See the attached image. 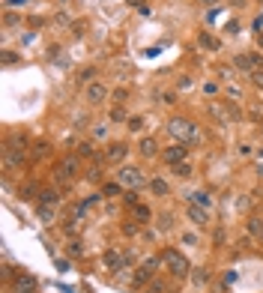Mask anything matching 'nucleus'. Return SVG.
<instances>
[{
	"label": "nucleus",
	"instance_id": "11",
	"mask_svg": "<svg viewBox=\"0 0 263 293\" xmlns=\"http://www.w3.org/2000/svg\"><path fill=\"white\" fill-rule=\"evenodd\" d=\"M188 218L195 221L198 228H203L206 221H209V218H206V210H203V206H198V203H191V206H188Z\"/></svg>",
	"mask_w": 263,
	"mask_h": 293
},
{
	"label": "nucleus",
	"instance_id": "33",
	"mask_svg": "<svg viewBox=\"0 0 263 293\" xmlns=\"http://www.w3.org/2000/svg\"><path fill=\"white\" fill-rule=\"evenodd\" d=\"M251 75V81L257 84V87H263V72H260V69H254V72H248Z\"/></svg>",
	"mask_w": 263,
	"mask_h": 293
},
{
	"label": "nucleus",
	"instance_id": "14",
	"mask_svg": "<svg viewBox=\"0 0 263 293\" xmlns=\"http://www.w3.org/2000/svg\"><path fill=\"white\" fill-rule=\"evenodd\" d=\"M233 63H236L239 69H245V72H254V69H257V57H251V54H239Z\"/></svg>",
	"mask_w": 263,
	"mask_h": 293
},
{
	"label": "nucleus",
	"instance_id": "31",
	"mask_svg": "<svg viewBox=\"0 0 263 293\" xmlns=\"http://www.w3.org/2000/svg\"><path fill=\"white\" fill-rule=\"evenodd\" d=\"M111 120H114V123H123V120H126V111H123V108H114V111H111Z\"/></svg>",
	"mask_w": 263,
	"mask_h": 293
},
{
	"label": "nucleus",
	"instance_id": "7",
	"mask_svg": "<svg viewBox=\"0 0 263 293\" xmlns=\"http://www.w3.org/2000/svg\"><path fill=\"white\" fill-rule=\"evenodd\" d=\"M186 156H188V144H173V147L165 150V162L168 165H180V162H186Z\"/></svg>",
	"mask_w": 263,
	"mask_h": 293
},
{
	"label": "nucleus",
	"instance_id": "29",
	"mask_svg": "<svg viewBox=\"0 0 263 293\" xmlns=\"http://www.w3.org/2000/svg\"><path fill=\"white\" fill-rule=\"evenodd\" d=\"M159 228H162V231H170V228H173V218H170V216H159Z\"/></svg>",
	"mask_w": 263,
	"mask_h": 293
},
{
	"label": "nucleus",
	"instance_id": "17",
	"mask_svg": "<svg viewBox=\"0 0 263 293\" xmlns=\"http://www.w3.org/2000/svg\"><path fill=\"white\" fill-rule=\"evenodd\" d=\"M39 200H42L45 206H54V203L60 200V195L54 192V188H42V192H39Z\"/></svg>",
	"mask_w": 263,
	"mask_h": 293
},
{
	"label": "nucleus",
	"instance_id": "9",
	"mask_svg": "<svg viewBox=\"0 0 263 293\" xmlns=\"http://www.w3.org/2000/svg\"><path fill=\"white\" fill-rule=\"evenodd\" d=\"M129 156V144H111L108 150H105V159H108V162H123V159H126Z\"/></svg>",
	"mask_w": 263,
	"mask_h": 293
},
{
	"label": "nucleus",
	"instance_id": "1",
	"mask_svg": "<svg viewBox=\"0 0 263 293\" xmlns=\"http://www.w3.org/2000/svg\"><path fill=\"white\" fill-rule=\"evenodd\" d=\"M168 132H170L173 138H180V144H188V141H195V135H198V126L191 123V120L173 117L170 123H168Z\"/></svg>",
	"mask_w": 263,
	"mask_h": 293
},
{
	"label": "nucleus",
	"instance_id": "12",
	"mask_svg": "<svg viewBox=\"0 0 263 293\" xmlns=\"http://www.w3.org/2000/svg\"><path fill=\"white\" fill-rule=\"evenodd\" d=\"M150 192H153L155 198H165V195H168V183H165V177H153V180H150Z\"/></svg>",
	"mask_w": 263,
	"mask_h": 293
},
{
	"label": "nucleus",
	"instance_id": "21",
	"mask_svg": "<svg viewBox=\"0 0 263 293\" xmlns=\"http://www.w3.org/2000/svg\"><path fill=\"white\" fill-rule=\"evenodd\" d=\"M248 231H251V236H263V221L260 218H251L248 221Z\"/></svg>",
	"mask_w": 263,
	"mask_h": 293
},
{
	"label": "nucleus",
	"instance_id": "4",
	"mask_svg": "<svg viewBox=\"0 0 263 293\" xmlns=\"http://www.w3.org/2000/svg\"><path fill=\"white\" fill-rule=\"evenodd\" d=\"M162 261H165V266L173 272V275H177V278H186V275H188V261H186V257L180 254V251H173V248H165V254H162Z\"/></svg>",
	"mask_w": 263,
	"mask_h": 293
},
{
	"label": "nucleus",
	"instance_id": "19",
	"mask_svg": "<svg viewBox=\"0 0 263 293\" xmlns=\"http://www.w3.org/2000/svg\"><path fill=\"white\" fill-rule=\"evenodd\" d=\"M135 218H138V225H147V221H150V206L138 203V206H135Z\"/></svg>",
	"mask_w": 263,
	"mask_h": 293
},
{
	"label": "nucleus",
	"instance_id": "40",
	"mask_svg": "<svg viewBox=\"0 0 263 293\" xmlns=\"http://www.w3.org/2000/svg\"><path fill=\"white\" fill-rule=\"evenodd\" d=\"M257 42H260V45H263V33H257Z\"/></svg>",
	"mask_w": 263,
	"mask_h": 293
},
{
	"label": "nucleus",
	"instance_id": "2",
	"mask_svg": "<svg viewBox=\"0 0 263 293\" xmlns=\"http://www.w3.org/2000/svg\"><path fill=\"white\" fill-rule=\"evenodd\" d=\"M27 159V150H24V138L21 141H15V144H6L3 147V165L6 170H15V168H21Z\"/></svg>",
	"mask_w": 263,
	"mask_h": 293
},
{
	"label": "nucleus",
	"instance_id": "18",
	"mask_svg": "<svg viewBox=\"0 0 263 293\" xmlns=\"http://www.w3.org/2000/svg\"><path fill=\"white\" fill-rule=\"evenodd\" d=\"M198 45L206 48V51H218V39H213L209 33H201V36H198Z\"/></svg>",
	"mask_w": 263,
	"mask_h": 293
},
{
	"label": "nucleus",
	"instance_id": "10",
	"mask_svg": "<svg viewBox=\"0 0 263 293\" xmlns=\"http://www.w3.org/2000/svg\"><path fill=\"white\" fill-rule=\"evenodd\" d=\"M36 278H33V275H18V278H15V293H36Z\"/></svg>",
	"mask_w": 263,
	"mask_h": 293
},
{
	"label": "nucleus",
	"instance_id": "37",
	"mask_svg": "<svg viewBox=\"0 0 263 293\" xmlns=\"http://www.w3.org/2000/svg\"><path fill=\"white\" fill-rule=\"evenodd\" d=\"M48 153V144H36V156H45Z\"/></svg>",
	"mask_w": 263,
	"mask_h": 293
},
{
	"label": "nucleus",
	"instance_id": "30",
	"mask_svg": "<svg viewBox=\"0 0 263 293\" xmlns=\"http://www.w3.org/2000/svg\"><path fill=\"white\" fill-rule=\"evenodd\" d=\"M93 75H96V69H84V72L78 75V81H81V84H90V78H93Z\"/></svg>",
	"mask_w": 263,
	"mask_h": 293
},
{
	"label": "nucleus",
	"instance_id": "5",
	"mask_svg": "<svg viewBox=\"0 0 263 293\" xmlns=\"http://www.w3.org/2000/svg\"><path fill=\"white\" fill-rule=\"evenodd\" d=\"M159 269V257H150V261H144V266L135 272V284L141 287V284H147L150 278H153V272Z\"/></svg>",
	"mask_w": 263,
	"mask_h": 293
},
{
	"label": "nucleus",
	"instance_id": "20",
	"mask_svg": "<svg viewBox=\"0 0 263 293\" xmlns=\"http://www.w3.org/2000/svg\"><path fill=\"white\" fill-rule=\"evenodd\" d=\"M39 221H45V225H51V221H54V206H39Z\"/></svg>",
	"mask_w": 263,
	"mask_h": 293
},
{
	"label": "nucleus",
	"instance_id": "34",
	"mask_svg": "<svg viewBox=\"0 0 263 293\" xmlns=\"http://www.w3.org/2000/svg\"><path fill=\"white\" fill-rule=\"evenodd\" d=\"M114 99H117V102H126V99H129V93H126V90H123V87H120V90L114 93Z\"/></svg>",
	"mask_w": 263,
	"mask_h": 293
},
{
	"label": "nucleus",
	"instance_id": "32",
	"mask_svg": "<svg viewBox=\"0 0 263 293\" xmlns=\"http://www.w3.org/2000/svg\"><path fill=\"white\" fill-rule=\"evenodd\" d=\"M216 90H218V84H216V81H206V84H203V93H206V96H213Z\"/></svg>",
	"mask_w": 263,
	"mask_h": 293
},
{
	"label": "nucleus",
	"instance_id": "22",
	"mask_svg": "<svg viewBox=\"0 0 263 293\" xmlns=\"http://www.w3.org/2000/svg\"><path fill=\"white\" fill-rule=\"evenodd\" d=\"M173 174H177V177H188V174H191V165H188V162L173 165Z\"/></svg>",
	"mask_w": 263,
	"mask_h": 293
},
{
	"label": "nucleus",
	"instance_id": "27",
	"mask_svg": "<svg viewBox=\"0 0 263 293\" xmlns=\"http://www.w3.org/2000/svg\"><path fill=\"white\" fill-rule=\"evenodd\" d=\"M12 63H18V54L15 51H3V66H12Z\"/></svg>",
	"mask_w": 263,
	"mask_h": 293
},
{
	"label": "nucleus",
	"instance_id": "3",
	"mask_svg": "<svg viewBox=\"0 0 263 293\" xmlns=\"http://www.w3.org/2000/svg\"><path fill=\"white\" fill-rule=\"evenodd\" d=\"M117 180L123 185H129V188H144L147 185V174H144L141 168H135V165H123L117 170Z\"/></svg>",
	"mask_w": 263,
	"mask_h": 293
},
{
	"label": "nucleus",
	"instance_id": "16",
	"mask_svg": "<svg viewBox=\"0 0 263 293\" xmlns=\"http://www.w3.org/2000/svg\"><path fill=\"white\" fill-rule=\"evenodd\" d=\"M188 198H191V203H198V206H203V210H209V206H213V198H209L206 192H191Z\"/></svg>",
	"mask_w": 263,
	"mask_h": 293
},
{
	"label": "nucleus",
	"instance_id": "8",
	"mask_svg": "<svg viewBox=\"0 0 263 293\" xmlns=\"http://www.w3.org/2000/svg\"><path fill=\"white\" fill-rule=\"evenodd\" d=\"M102 261H105V266H108L111 272H120L123 266H126V254H120L117 248H108V251H105V257H102Z\"/></svg>",
	"mask_w": 263,
	"mask_h": 293
},
{
	"label": "nucleus",
	"instance_id": "39",
	"mask_svg": "<svg viewBox=\"0 0 263 293\" xmlns=\"http://www.w3.org/2000/svg\"><path fill=\"white\" fill-rule=\"evenodd\" d=\"M231 3H236V6H242V3H245V0H231Z\"/></svg>",
	"mask_w": 263,
	"mask_h": 293
},
{
	"label": "nucleus",
	"instance_id": "23",
	"mask_svg": "<svg viewBox=\"0 0 263 293\" xmlns=\"http://www.w3.org/2000/svg\"><path fill=\"white\" fill-rule=\"evenodd\" d=\"M54 27H69V12L60 9V12L54 15Z\"/></svg>",
	"mask_w": 263,
	"mask_h": 293
},
{
	"label": "nucleus",
	"instance_id": "24",
	"mask_svg": "<svg viewBox=\"0 0 263 293\" xmlns=\"http://www.w3.org/2000/svg\"><path fill=\"white\" fill-rule=\"evenodd\" d=\"M129 129L132 132H141L144 129V117H129Z\"/></svg>",
	"mask_w": 263,
	"mask_h": 293
},
{
	"label": "nucleus",
	"instance_id": "6",
	"mask_svg": "<svg viewBox=\"0 0 263 293\" xmlns=\"http://www.w3.org/2000/svg\"><path fill=\"white\" fill-rule=\"evenodd\" d=\"M105 99H108V87H105V84H99V81L87 84V102H90V105H102Z\"/></svg>",
	"mask_w": 263,
	"mask_h": 293
},
{
	"label": "nucleus",
	"instance_id": "36",
	"mask_svg": "<svg viewBox=\"0 0 263 293\" xmlns=\"http://www.w3.org/2000/svg\"><path fill=\"white\" fill-rule=\"evenodd\" d=\"M78 153H81V156H90V153H93V144H81Z\"/></svg>",
	"mask_w": 263,
	"mask_h": 293
},
{
	"label": "nucleus",
	"instance_id": "28",
	"mask_svg": "<svg viewBox=\"0 0 263 293\" xmlns=\"http://www.w3.org/2000/svg\"><path fill=\"white\" fill-rule=\"evenodd\" d=\"M24 3H30V0H3V6H6V9H21Z\"/></svg>",
	"mask_w": 263,
	"mask_h": 293
},
{
	"label": "nucleus",
	"instance_id": "35",
	"mask_svg": "<svg viewBox=\"0 0 263 293\" xmlns=\"http://www.w3.org/2000/svg\"><path fill=\"white\" fill-rule=\"evenodd\" d=\"M183 243H188V246H198V236H195V233H186V236H183Z\"/></svg>",
	"mask_w": 263,
	"mask_h": 293
},
{
	"label": "nucleus",
	"instance_id": "25",
	"mask_svg": "<svg viewBox=\"0 0 263 293\" xmlns=\"http://www.w3.org/2000/svg\"><path fill=\"white\" fill-rule=\"evenodd\" d=\"M123 192V183H108L105 185V195H120Z\"/></svg>",
	"mask_w": 263,
	"mask_h": 293
},
{
	"label": "nucleus",
	"instance_id": "38",
	"mask_svg": "<svg viewBox=\"0 0 263 293\" xmlns=\"http://www.w3.org/2000/svg\"><path fill=\"white\" fill-rule=\"evenodd\" d=\"M201 3H203V6H216V3H218V0H201Z\"/></svg>",
	"mask_w": 263,
	"mask_h": 293
},
{
	"label": "nucleus",
	"instance_id": "15",
	"mask_svg": "<svg viewBox=\"0 0 263 293\" xmlns=\"http://www.w3.org/2000/svg\"><path fill=\"white\" fill-rule=\"evenodd\" d=\"M138 150H141V156H147V159H153V156H155V153H159V144H155V141H153V138H144V141H141V147H138Z\"/></svg>",
	"mask_w": 263,
	"mask_h": 293
},
{
	"label": "nucleus",
	"instance_id": "26",
	"mask_svg": "<svg viewBox=\"0 0 263 293\" xmlns=\"http://www.w3.org/2000/svg\"><path fill=\"white\" fill-rule=\"evenodd\" d=\"M18 21H21L18 15H12V12L6 9V15H3V24H6V27H15V24H18Z\"/></svg>",
	"mask_w": 263,
	"mask_h": 293
},
{
	"label": "nucleus",
	"instance_id": "13",
	"mask_svg": "<svg viewBox=\"0 0 263 293\" xmlns=\"http://www.w3.org/2000/svg\"><path fill=\"white\" fill-rule=\"evenodd\" d=\"M75 168H78V159H66V162H60V168H57V177H60V180L72 177V174H75Z\"/></svg>",
	"mask_w": 263,
	"mask_h": 293
}]
</instances>
